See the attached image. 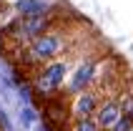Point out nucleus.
I'll return each instance as SVG.
<instances>
[{"label":"nucleus","instance_id":"f257e3e1","mask_svg":"<svg viewBox=\"0 0 133 131\" xmlns=\"http://www.w3.org/2000/svg\"><path fill=\"white\" fill-rule=\"evenodd\" d=\"M75 48H78V33H73L65 23H60V25H55L53 30L38 35L35 40H30L23 51H18L15 53V61H18L25 71L33 73V71H38L40 66L53 63V61L73 53Z\"/></svg>","mask_w":133,"mask_h":131},{"label":"nucleus","instance_id":"f03ea898","mask_svg":"<svg viewBox=\"0 0 133 131\" xmlns=\"http://www.w3.org/2000/svg\"><path fill=\"white\" fill-rule=\"evenodd\" d=\"M60 10H63V5L58 3L55 8H50V10H45V13H40V15L20 18V20L8 23L0 33H3V38H5L10 53L15 56V53L23 51L30 40H35L38 35H43V33L53 30L55 25H60V23H63V13H60Z\"/></svg>","mask_w":133,"mask_h":131},{"label":"nucleus","instance_id":"7ed1b4c3","mask_svg":"<svg viewBox=\"0 0 133 131\" xmlns=\"http://www.w3.org/2000/svg\"><path fill=\"white\" fill-rule=\"evenodd\" d=\"M73 58H75V51L63 56V58L53 61V63H45L40 66L38 71L30 73V86L35 93H40L45 101L50 98H58L63 93V86L68 83V76L73 71Z\"/></svg>","mask_w":133,"mask_h":131},{"label":"nucleus","instance_id":"20e7f679","mask_svg":"<svg viewBox=\"0 0 133 131\" xmlns=\"http://www.w3.org/2000/svg\"><path fill=\"white\" fill-rule=\"evenodd\" d=\"M101 66H103V61L98 58V56L78 61L73 66L70 76H68V83H65L68 98H73V96H78V93H83V91H88V88L96 86L98 76H101Z\"/></svg>","mask_w":133,"mask_h":131},{"label":"nucleus","instance_id":"39448f33","mask_svg":"<svg viewBox=\"0 0 133 131\" xmlns=\"http://www.w3.org/2000/svg\"><path fill=\"white\" fill-rule=\"evenodd\" d=\"M101 101H103V96L98 93L96 88H88V91L73 96L70 98V118H73V124L83 121V118H93L98 106H101Z\"/></svg>","mask_w":133,"mask_h":131},{"label":"nucleus","instance_id":"423d86ee","mask_svg":"<svg viewBox=\"0 0 133 131\" xmlns=\"http://www.w3.org/2000/svg\"><path fill=\"white\" fill-rule=\"evenodd\" d=\"M121 116H123V114H121V96H111V98H103V101H101L93 121L98 124L101 131H111L113 126L121 121Z\"/></svg>","mask_w":133,"mask_h":131},{"label":"nucleus","instance_id":"0eeeda50","mask_svg":"<svg viewBox=\"0 0 133 131\" xmlns=\"http://www.w3.org/2000/svg\"><path fill=\"white\" fill-rule=\"evenodd\" d=\"M73 131H101V129H98V124L93 118H83V121H75L73 124Z\"/></svg>","mask_w":133,"mask_h":131},{"label":"nucleus","instance_id":"6e6552de","mask_svg":"<svg viewBox=\"0 0 133 131\" xmlns=\"http://www.w3.org/2000/svg\"><path fill=\"white\" fill-rule=\"evenodd\" d=\"M13 0H0V8H5V5H10Z\"/></svg>","mask_w":133,"mask_h":131}]
</instances>
